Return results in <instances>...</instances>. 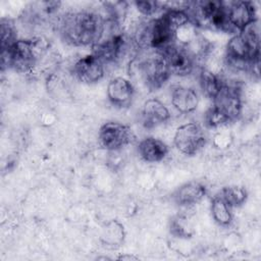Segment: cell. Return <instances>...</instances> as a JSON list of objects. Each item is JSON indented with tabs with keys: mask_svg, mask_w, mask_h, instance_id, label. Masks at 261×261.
Wrapping results in <instances>:
<instances>
[{
	"mask_svg": "<svg viewBox=\"0 0 261 261\" xmlns=\"http://www.w3.org/2000/svg\"><path fill=\"white\" fill-rule=\"evenodd\" d=\"M0 35H1V50L7 49L15 41H17L16 31L13 22L10 19L2 18L0 23Z\"/></svg>",
	"mask_w": 261,
	"mask_h": 261,
	"instance_id": "cell-22",
	"label": "cell"
},
{
	"mask_svg": "<svg viewBox=\"0 0 261 261\" xmlns=\"http://www.w3.org/2000/svg\"><path fill=\"white\" fill-rule=\"evenodd\" d=\"M119 260H136L138 259V257H135V256H132V255H122L120 257H118Z\"/></svg>",
	"mask_w": 261,
	"mask_h": 261,
	"instance_id": "cell-25",
	"label": "cell"
},
{
	"mask_svg": "<svg viewBox=\"0 0 261 261\" xmlns=\"http://www.w3.org/2000/svg\"><path fill=\"white\" fill-rule=\"evenodd\" d=\"M191 22L196 28H204L215 31L233 32L225 7V2L215 0L194 1L185 3Z\"/></svg>",
	"mask_w": 261,
	"mask_h": 261,
	"instance_id": "cell-2",
	"label": "cell"
},
{
	"mask_svg": "<svg viewBox=\"0 0 261 261\" xmlns=\"http://www.w3.org/2000/svg\"><path fill=\"white\" fill-rule=\"evenodd\" d=\"M104 28L105 18L89 10L66 13L59 21L62 39L75 47H93L101 39Z\"/></svg>",
	"mask_w": 261,
	"mask_h": 261,
	"instance_id": "cell-1",
	"label": "cell"
},
{
	"mask_svg": "<svg viewBox=\"0 0 261 261\" xmlns=\"http://www.w3.org/2000/svg\"><path fill=\"white\" fill-rule=\"evenodd\" d=\"M124 236L125 232L123 225L119 221L112 219L102 227L100 241L105 247L109 249H116L123 244Z\"/></svg>",
	"mask_w": 261,
	"mask_h": 261,
	"instance_id": "cell-17",
	"label": "cell"
},
{
	"mask_svg": "<svg viewBox=\"0 0 261 261\" xmlns=\"http://www.w3.org/2000/svg\"><path fill=\"white\" fill-rule=\"evenodd\" d=\"M210 209L212 217L218 225L225 227L232 223L231 208L218 195L212 198Z\"/></svg>",
	"mask_w": 261,
	"mask_h": 261,
	"instance_id": "cell-19",
	"label": "cell"
},
{
	"mask_svg": "<svg viewBox=\"0 0 261 261\" xmlns=\"http://www.w3.org/2000/svg\"><path fill=\"white\" fill-rule=\"evenodd\" d=\"M168 229L171 236L184 240L191 239L195 233V229L192 222L187 216L182 214H177L170 219Z\"/></svg>",
	"mask_w": 261,
	"mask_h": 261,
	"instance_id": "cell-20",
	"label": "cell"
},
{
	"mask_svg": "<svg viewBox=\"0 0 261 261\" xmlns=\"http://www.w3.org/2000/svg\"><path fill=\"white\" fill-rule=\"evenodd\" d=\"M74 76L84 84H96L100 82L105 74V64L94 53L80 58L72 67Z\"/></svg>",
	"mask_w": 261,
	"mask_h": 261,
	"instance_id": "cell-10",
	"label": "cell"
},
{
	"mask_svg": "<svg viewBox=\"0 0 261 261\" xmlns=\"http://www.w3.org/2000/svg\"><path fill=\"white\" fill-rule=\"evenodd\" d=\"M226 65L234 71H248L254 60L260 59V49L252 47L240 34L229 39L224 55Z\"/></svg>",
	"mask_w": 261,
	"mask_h": 261,
	"instance_id": "cell-4",
	"label": "cell"
},
{
	"mask_svg": "<svg viewBox=\"0 0 261 261\" xmlns=\"http://www.w3.org/2000/svg\"><path fill=\"white\" fill-rule=\"evenodd\" d=\"M171 104L177 112L189 114L197 109L199 97L194 89L185 86H176L171 92Z\"/></svg>",
	"mask_w": 261,
	"mask_h": 261,
	"instance_id": "cell-15",
	"label": "cell"
},
{
	"mask_svg": "<svg viewBox=\"0 0 261 261\" xmlns=\"http://www.w3.org/2000/svg\"><path fill=\"white\" fill-rule=\"evenodd\" d=\"M212 101V106L219 110L229 122L238 119L242 113V92L237 84H227L224 82L222 89Z\"/></svg>",
	"mask_w": 261,
	"mask_h": 261,
	"instance_id": "cell-9",
	"label": "cell"
},
{
	"mask_svg": "<svg viewBox=\"0 0 261 261\" xmlns=\"http://www.w3.org/2000/svg\"><path fill=\"white\" fill-rule=\"evenodd\" d=\"M218 196L230 207L237 208L245 204L248 199V192L240 186H228L220 190Z\"/></svg>",
	"mask_w": 261,
	"mask_h": 261,
	"instance_id": "cell-21",
	"label": "cell"
},
{
	"mask_svg": "<svg viewBox=\"0 0 261 261\" xmlns=\"http://www.w3.org/2000/svg\"><path fill=\"white\" fill-rule=\"evenodd\" d=\"M138 151L144 161L156 163L162 161L167 156L168 146L162 140L154 137H147L139 143Z\"/></svg>",
	"mask_w": 261,
	"mask_h": 261,
	"instance_id": "cell-16",
	"label": "cell"
},
{
	"mask_svg": "<svg viewBox=\"0 0 261 261\" xmlns=\"http://www.w3.org/2000/svg\"><path fill=\"white\" fill-rule=\"evenodd\" d=\"M134 5L137 10L145 16H152L157 13V11L161 9L164 10V4L157 1H135Z\"/></svg>",
	"mask_w": 261,
	"mask_h": 261,
	"instance_id": "cell-24",
	"label": "cell"
},
{
	"mask_svg": "<svg viewBox=\"0 0 261 261\" xmlns=\"http://www.w3.org/2000/svg\"><path fill=\"white\" fill-rule=\"evenodd\" d=\"M205 125L209 128H217L229 123V120L215 107L211 106L205 113Z\"/></svg>",
	"mask_w": 261,
	"mask_h": 261,
	"instance_id": "cell-23",
	"label": "cell"
},
{
	"mask_svg": "<svg viewBox=\"0 0 261 261\" xmlns=\"http://www.w3.org/2000/svg\"><path fill=\"white\" fill-rule=\"evenodd\" d=\"M207 138L203 127L196 122L179 125L173 136L175 148L184 155H196L206 145Z\"/></svg>",
	"mask_w": 261,
	"mask_h": 261,
	"instance_id": "cell-6",
	"label": "cell"
},
{
	"mask_svg": "<svg viewBox=\"0 0 261 261\" xmlns=\"http://www.w3.org/2000/svg\"><path fill=\"white\" fill-rule=\"evenodd\" d=\"M157 53L164 60L171 75L186 76L192 73L196 67L197 56L184 44L174 42Z\"/></svg>",
	"mask_w": 261,
	"mask_h": 261,
	"instance_id": "cell-5",
	"label": "cell"
},
{
	"mask_svg": "<svg viewBox=\"0 0 261 261\" xmlns=\"http://www.w3.org/2000/svg\"><path fill=\"white\" fill-rule=\"evenodd\" d=\"M139 72L150 90L160 89L171 76L167 65L157 52L140 62Z\"/></svg>",
	"mask_w": 261,
	"mask_h": 261,
	"instance_id": "cell-8",
	"label": "cell"
},
{
	"mask_svg": "<svg viewBox=\"0 0 261 261\" xmlns=\"http://www.w3.org/2000/svg\"><path fill=\"white\" fill-rule=\"evenodd\" d=\"M170 112L168 108L158 99H148L141 110V121L145 128L157 127L170 119Z\"/></svg>",
	"mask_w": 261,
	"mask_h": 261,
	"instance_id": "cell-13",
	"label": "cell"
},
{
	"mask_svg": "<svg viewBox=\"0 0 261 261\" xmlns=\"http://www.w3.org/2000/svg\"><path fill=\"white\" fill-rule=\"evenodd\" d=\"M45 44L41 38L18 39L7 49L1 50V67L12 68L18 72H28L33 69Z\"/></svg>",
	"mask_w": 261,
	"mask_h": 261,
	"instance_id": "cell-3",
	"label": "cell"
},
{
	"mask_svg": "<svg viewBox=\"0 0 261 261\" xmlns=\"http://www.w3.org/2000/svg\"><path fill=\"white\" fill-rule=\"evenodd\" d=\"M199 85L202 93L207 98L213 100L222 89L224 81L212 70L202 67L199 72Z\"/></svg>",
	"mask_w": 261,
	"mask_h": 261,
	"instance_id": "cell-18",
	"label": "cell"
},
{
	"mask_svg": "<svg viewBox=\"0 0 261 261\" xmlns=\"http://www.w3.org/2000/svg\"><path fill=\"white\" fill-rule=\"evenodd\" d=\"M135 140L133 129L121 122L108 121L102 124L98 134L99 145L106 151H118Z\"/></svg>",
	"mask_w": 261,
	"mask_h": 261,
	"instance_id": "cell-7",
	"label": "cell"
},
{
	"mask_svg": "<svg viewBox=\"0 0 261 261\" xmlns=\"http://www.w3.org/2000/svg\"><path fill=\"white\" fill-rule=\"evenodd\" d=\"M228 20L234 31L241 32L248 24L258 19L257 9L251 1L225 2Z\"/></svg>",
	"mask_w": 261,
	"mask_h": 261,
	"instance_id": "cell-11",
	"label": "cell"
},
{
	"mask_svg": "<svg viewBox=\"0 0 261 261\" xmlns=\"http://www.w3.org/2000/svg\"><path fill=\"white\" fill-rule=\"evenodd\" d=\"M206 187L197 180L185 182L172 194L173 202L179 207H191L198 204L206 195Z\"/></svg>",
	"mask_w": 261,
	"mask_h": 261,
	"instance_id": "cell-14",
	"label": "cell"
},
{
	"mask_svg": "<svg viewBox=\"0 0 261 261\" xmlns=\"http://www.w3.org/2000/svg\"><path fill=\"white\" fill-rule=\"evenodd\" d=\"M135 96L133 83L122 76L111 79L107 85V98L109 102L118 108H127L132 105Z\"/></svg>",
	"mask_w": 261,
	"mask_h": 261,
	"instance_id": "cell-12",
	"label": "cell"
}]
</instances>
